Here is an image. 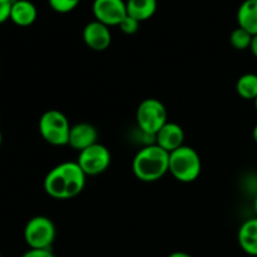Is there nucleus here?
<instances>
[{
  "label": "nucleus",
  "mask_w": 257,
  "mask_h": 257,
  "mask_svg": "<svg viewBox=\"0 0 257 257\" xmlns=\"http://www.w3.org/2000/svg\"><path fill=\"white\" fill-rule=\"evenodd\" d=\"M237 24L250 34H257V0H245L237 10Z\"/></svg>",
  "instance_id": "4468645a"
},
{
  "label": "nucleus",
  "mask_w": 257,
  "mask_h": 257,
  "mask_svg": "<svg viewBox=\"0 0 257 257\" xmlns=\"http://www.w3.org/2000/svg\"><path fill=\"white\" fill-rule=\"evenodd\" d=\"M252 34L247 32V30L242 29V28L237 27L232 33L230 34V44L236 50H246L250 49L251 42H252Z\"/></svg>",
  "instance_id": "f3484780"
},
{
  "label": "nucleus",
  "mask_w": 257,
  "mask_h": 257,
  "mask_svg": "<svg viewBox=\"0 0 257 257\" xmlns=\"http://www.w3.org/2000/svg\"><path fill=\"white\" fill-rule=\"evenodd\" d=\"M112 162L109 150L100 143L90 146L79 152L77 163L87 176H98L105 172Z\"/></svg>",
  "instance_id": "0eeeda50"
},
{
  "label": "nucleus",
  "mask_w": 257,
  "mask_h": 257,
  "mask_svg": "<svg viewBox=\"0 0 257 257\" xmlns=\"http://www.w3.org/2000/svg\"><path fill=\"white\" fill-rule=\"evenodd\" d=\"M38 18L37 7L30 0H13L9 20L22 28L34 24Z\"/></svg>",
  "instance_id": "f8f14e48"
},
{
  "label": "nucleus",
  "mask_w": 257,
  "mask_h": 257,
  "mask_svg": "<svg viewBox=\"0 0 257 257\" xmlns=\"http://www.w3.org/2000/svg\"><path fill=\"white\" fill-rule=\"evenodd\" d=\"M253 102H255V109H256V112H257V98L255 100H253Z\"/></svg>",
  "instance_id": "bb28decb"
},
{
  "label": "nucleus",
  "mask_w": 257,
  "mask_h": 257,
  "mask_svg": "<svg viewBox=\"0 0 257 257\" xmlns=\"http://www.w3.org/2000/svg\"><path fill=\"white\" fill-rule=\"evenodd\" d=\"M95 20L107 27H118L127 17L124 0H94L92 5Z\"/></svg>",
  "instance_id": "6e6552de"
},
{
  "label": "nucleus",
  "mask_w": 257,
  "mask_h": 257,
  "mask_svg": "<svg viewBox=\"0 0 257 257\" xmlns=\"http://www.w3.org/2000/svg\"><path fill=\"white\" fill-rule=\"evenodd\" d=\"M140 24L141 23L138 22V20H136L135 18L127 15L118 27H119V29L122 30V33H124V34L127 35H132L138 32V29H140Z\"/></svg>",
  "instance_id": "6ab92c4d"
},
{
  "label": "nucleus",
  "mask_w": 257,
  "mask_h": 257,
  "mask_svg": "<svg viewBox=\"0 0 257 257\" xmlns=\"http://www.w3.org/2000/svg\"><path fill=\"white\" fill-rule=\"evenodd\" d=\"M253 208H255L256 217H257V195H256V197H255V202H253Z\"/></svg>",
  "instance_id": "393cba45"
},
{
  "label": "nucleus",
  "mask_w": 257,
  "mask_h": 257,
  "mask_svg": "<svg viewBox=\"0 0 257 257\" xmlns=\"http://www.w3.org/2000/svg\"><path fill=\"white\" fill-rule=\"evenodd\" d=\"M127 15L140 23L151 19L157 12V0H127Z\"/></svg>",
  "instance_id": "2eb2a0df"
},
{
  "label": "nucleus",
  "mask_w": 257,
  "mask_h": 257,
  "mask_svg": "<svg viewBox=\"0 0 257 257\" xmlns=\"http://www.w3.org/2000/svg\"><path fill=\"white\" fill-rule=\"evenodd\" d=\"M13 0H0V24L9 20Z\"/></svg>",
  "instance_id": "aec40b11"
},
{
  "label": "nucleus",
  "mask_w": 257,
  "mask_h": 257,
  "mask_svg": "<svg viewBox=\"0 0 257 257\" xmlns=\"http://www.w3.org/2000/svg\"><path fill=\"white\" fill-rule=\"evenodd\" d=\"M55 225L47 216H35L24 227V240L33 250H50L55 240Z\"/></svg>",
  "instance_id": "423d86ee"
},
{
  "label": "nucleus",
  "mask_w": 257,
  "mask_h": 257,
  "mask_svg": "<svg viewBox=\"0 0 257 257\" xmlns=\"http://www.w3.org/2000/svg\"><path fill=\"white\" fill-rule=\"evenodd\" d=\"M237 241L243 252L248 256L257 257V217L246 220L240 226Z\"/></svg>",
  "instance_id": "ddd939ff"
},
{
  "label": "nucleus",
  "mask_w": 257,
  "mask_h": 257,
  "mask_svg": "<svg viewBox=\"0 0 257 257\" xmlns=\"http://www.w3.org/2000/svg\"><path fill=\"white\" fill-rule=\"evenodd\" d=\"M236 92L242 99L255 100L257 98V74L246 73L236 82Z\"/></svg>",
  "instance_id": "dca6fc26"
},
{
  "label": "nucleus",
  "mask_w": 257,
  "mask_h": 257,
  "mask_svg": "<svg viewBox=\"0 0 257 257\" xmlns=\"http://www.w3.org/2000/svg\"><path fill=\"white\" fill-rule=\"evenodd\" d=\"M167 257H193V256H191L190 253L187 252H183V251H176V252L170 253Z\"/></svg>",
  "instance_id": "5701e85b"
},
{
  "label": "nucleus",
  "mask_w": 257,
  "mask_h": 257,
  "mask_svg": "<svg viewBox=\"0 0 257 257\" xmlns=\"http://www.w3.org/2000/svg\"><path fill=\"white\" fill-rule=\"evenodd\" d=\"M97 140L98 131L94 125L85 122L77 123L70 128L68 146H70L73 150L78 151V152H82L85 148L98 143Z\"/></svg>",
  "instance_id": "9b49d317"
},
{
  "label": "nucleus",
  "mask_w": 257,
  "mask_h": 257,
  "mask_svg": "<svg viewBox=\"0 0 257 257\" xmlns=\"http://www.w3.org/2000/svg\"><path fill=\"white\" fill-rule=\"evenodd\" d=\"M82 0H48L49 7L59 14H67L74 10Z\"/></svg>",
  "instance_id": "a211bd4d"
},
{
  "label": "nucleus",
  "mask_w": 257,
  "mask_h": 257,
  "mask_svg": "<svg viewBox=\"0 0 257 257\" xmlns=\"http://www.w3.org/2000/svg\"><path fill=\"white\" fill-rule=\"evenodd\" d=\"M252 137H253V141H255V142L257 143V123H256L255 127H253V131H252Z\"/></svg>",
  "instance_id": "b1692460"
},
{
  "label": "nucleus",
  "mask_w": 257,
  "mask_h": 257,
  "mask_svg": "<svg viewBox=\"0 0 257 257\" xmlns=\"http://www.w3.org/2000/svg\"><path fill=\"white\" fill-rule=\"evenodd\" d=\"M87 175L75 162H63L53 167L44 178V191L54 200H70L85 187Z\"/></svg>",
  "instance_id": "f257e3e1"
},
{
  "label": "nucleus",
  "mask_w": 257,
  "mask_h": 257,
  "mask_svg": "<svg viewBox=\"0 0 257 257\" xmlns=\"http://www.w3.org/2000/svg\"><path fill=\"white\" fill-rule=\"evenodd\" d=\"M251 53H252L253 57L257 59V34L252 37V42H251V47H250Z\"/></svg>",
  "instance_id": "4be33fe9"
},
{
  "label": "nucleus",
  "mask_w": 257,
  "mask_h": 257,
  "mask_svg": "<svg viewBox=\"0 0 257 257\" xmlns=\"http://www.w3.org/2000/svg\"><path fill=\"white\" fill-rule=\"evenodd\" d=\"M0 257H3V256H2V252H0Z\"/></svg>",
  "instance_id": "cd10ccee"
},
{
  "label": "nucleus",
  "mask_w": 257,
  "mask_h": 257,
  "mask_svg": "<svg viewBox=\"0 0 257 257\" xmlns=\"http://www.w3.org/2000/svg\"><path fill=\"white\" fill-rule=\"evenodd\" d=\"M132 171L142 182L160 181L170 171V153L156 143L145 146L136 153Z\"/></svg>",
  "instance_id": "f03ea898"
},
{
  "label": "nucleus",
  "mask_w": 257,
  "mask_h": 257,
  "mask_svg": "<svg viewBox=\"0 0 257 257\" xmlns=\"http://www.w3.org/2000/svg\"><path fill=\"white\" fill-rule=\"evenodd\" d=\"M22 257H55L50 250H33L29 248Z\"/></svg>",
  "instance_id": "412c9836"
},
{
  "label": "nucleus",
  "mask_w": 257,
  "mask_h": 257,
  "mask_svg": "<svg viewBox=\"0 0 257 257\" xmlns=\"http://www.w3.org/2000/svg\"><path fill=\"white\" fill-rule=\"evenodd\" d=\"M183 142H185L183 128L175 122L166 123L155 136L156 145L167 151L168 153L182 147Z\"/></svg>",
  "instance_id": "9d476101"
},
{
  "label": "nucleus",
  "mask_w": 257,
  "mask_h": 257,
  "mask_svg": "<svg viewBox=\"0 0 257 257\" xmlns=\"http://www.w3.org/2000/svg\"><path fill=\"white\" fill-rule=\"evenodd\" d=\"M39 133L43 140L52 146H67L69 141V119L58 109H49L42 114L39 119Z\"/></svg>",
  "instance_id": "20e7f679"
},
{
  "label": "nucleus",
  "mask_w": 257,
  "mask_h": 257,
  "mask_svg": "<svg viewBox=\"0 0 257 257\" xmlns=\"http://www.w3.org/2000/svg\"><path fill=\"white\" fill-rule=\"evenodd\" d=\"M2 143H3V135H2V131H0V147H2Z\"/></svg>",
  "instance_id": "a878e982"
},
{
  "label": "nucleus",
  "mask_w": 257,
  "mask_h": 257,
  "mask_svg": "<svg viewBox=\"0 0 257 257\" xmlns=\"http://www.w3.org/2000/svg\"><path fill=\"white\" fill-rule=\"evenodd\" d=\"M83 40L89 49L94 52H104L112 43V34L109 27L93 20L83 29Z\"/></svg>",
  "instance_id": "1a4fd4ad"
},
{
  "label": "nucleus",
  "mask_w": 257,
  "mask_h": 257,
  "mask_svg": "<svg viewBox=\"0 0 257 257\" xmlns=\"http://www.w3.org/2000/svg\"><path fill=\"white\" fill-rule=\"evenodd\" d=\"M136 120L141 132L155 137L156 133L168 122L167 109L160 99L147 98L138 105Z\"/></svg>",
  "instance_id": "39448f33"
},
{
  "label": "nucleus",
  "mask_w": 257,
  "mask_h": 257,
  "mask_svg": "<svg viewBox=\"0 0 257 257\" xmlns=\"http://www.w3.org/2000/svg\"><path fill=\"white\" fill-rule=\"evenodd\" d=\"M202 171L201 157L195 148L185 146L170 153V171L173 178L182 183L197 180Z\"/></svg>",
  "instance_id": "7ed1b4c3"
}]
</instances>
